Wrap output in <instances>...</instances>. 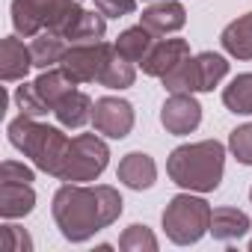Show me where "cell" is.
<instances>
[{
	"mask_svg": "<svg viewBox=\"0 0 252 252\" xmlns=\"http://www.w3.org/2000/svg\"><path fill=\"white\" fill-rule=\"evenodd\" d=\"M122 208H125V202L116 187H110V184L83 187V184H71V181L54 193V205H51L60 234L71 243H83L95 231L113 225L119 220Z\"/></svg>",
	"mask_w": 252,
	"mask_h": 252,
	"instance_id": "6da1fadb",
	"label": "cell"
},
{
	"mask_svg": "<svg viewBox=\"0 0 252 252\" xmlns=\"http://www.w3.org/2000/svg\"><path fill=\"white\" fill-rule=\"evenodd\" d=\"M166 172L190 193H214L225 172V146L217 140L178 146L166 160Z\"/></svg>",
	"mask_w": 252,
	"mask_h": 252,
	"instance_id": "7a4b0ae2",
	"label": "cell"
},
{
	"mask_svg": "<svg viewBox=\"0 0 252 252\" xmlns=\"http://www.w3.org/2000/svg\"><path fill=\"white\" fill-rule=\"evenodd\" d=\"M6 134H9V143L18 152H24V158H30L36 163V169L60 178L65 155H68V143H71L60 128H54V125H42L33 116L21 113L18 119L9 122Z\"/></svg>",
	"mask_w": 252,
	"mask_h": 252,
	"instance_id": "3957f363",
	"label": "cell"
},
{
	"mask_svg": "<svg viewBox=\"0 0 252 252\" xmlns=\"http://www.w3.org/2000/svg\"><path fill=\"white\" fill-rule=\"evenodd\" d=\"M80 12V0H12V27L24 39H33L45 30L65 39Z\"/></svg>",
	"mask_w": 252,
	"mask_h": 252,
	"instance_id": "277c9868",
	"label": "cell"
},
{
	"mask_svg": "<svg viewBox=\"0 0 252 252\" xmlns=\"http://www.w3.org/2000/svg\"><path fill=\"white\" fill-rule=\"evenodd\" d=\"M211 214L214 211L205 199L190 196V193H178L169 199V205L163 211V231L172 243L190 246L211 231Z\"/></svg>",
	"mask_w": 252,
	"mask_h": 252,
	"instance_id": "5b68a950",
	"label": "cell"
},
{
	"mask_svg": "<svg viewBox=\"0 0 252 252\" xmlns=\"http://www.w3.org/2000/svg\"><path fill=\"white\" fill-rule=\"evenodd\" d=\"M110 163V149L104 140H98L95 134H77L68 143V155L60 172V181H71V184H83V181H95Z\"/></svg>",
	"mask_w": 252,
	"mask_h": 252,
	"instance_id": "8992f818",
	"label": "cell"
},
{
	"mask_svg": "<svg viewBox=\"0 0 252 252\" xmlns=\"http://www.w3.org/2000/svg\"><path fill=\"white\" fill-rule=\"evenodd\" d=\"M116 45L107 42H83V45H68V51L60 60V68L74 80V83H95L110 60Z\"/></svg>",
	"mask_w": 252,
	"mask_h": 252,
	"instance_id": "52a82bcc",
	"label": "cell"
},
{
	"mask_svg": "<svg viewBox=\"0 0 252 252\" xmlns=\"http://www.w3.org/2000/svg\"><path fill=\"white\" fill-rule=\"evenodd\" d=\"M92 125H95V131L110 137V140H125L131 134L134 128V107L131 101H125V98H98L95 101V110H92Z\"/></svg>",
	"mask_w": 252,
	"mask_h": 252,
	"instance_id": "ba28073f",
	"label": "cell"
},
{
	"mask_svg": "<svg viewBox=\"0 0 252 252\" xmlns=\"http://www.w3.org/2000/svg\"><path fill=\"white\" fill-rule=\"evenodd\" d=\"M199 122H202V104L193 98V92H169V98L160 107L163 128L175 137H184L199 128Z\"/></svg>",
	"mask_w": 252,
	"mask_h": 252,
	"instance_id": "9c48e42d",
	"label": "cell"
},
{
	"mask_svg": "<svg viewBox=\"0 0 252 252\" xmlns=\"http://www.w3.org/2000/svg\"><path fill=\"white\" fill-rule=\"evenodd\" d=\"M190 57V45L184 42V39H158L155 45H152V51H149V57L140 63L143 65V71L149 74V77H163V74H169L181 60H187Z\"/></svg>",
	"mask_w": 252,
	"mask_h": 252,
	"instance_id": "30bf717a",
	"label": "cell"
},
{
	"mask_svg": "<svg viewBox=\"0 0 252 252\" xmlns=\"http://www.w3.org/2000/svg\"><path fill=\"white\" fill-rule=\"evenodd\" d=\"M140 24L146 30H152L155 36H166V33H175L187 24V12L178 0H158L149 9H143Z\"/></svg>",
	"mask_w": 252,
	"mask_h": 252,
	"instance_id": "8fae6325",
	"label": "cell"
},
{
	"mask_svg": "<svg viewBox=\"0 0 252 252\" xmlns=\"http://www.w3.org/2000/svg\"><path fill=\"white\" fill-rule=\"evenodd\" d=\"M33 68V54L18 36H6L0 42V77L6 83L24 80L27 71Z\"/></svg>",
	"mask_w": 252,
	"mask_h": 252,
	"instance_id": "7c38bea8",
	"label": "cell"
},
{
	"mask_svg": "<svg viewBox=\"0 0 252 252\" xmlns=\"http://www.w3.org/2000/svg\"><path fill=\"white\" fill-rule=\"evenodd\" d=\"M119 181L125 187H131V190H149L155 181H158V166L149 155L143 152H131V155H125L122 163H119Z\"/></svg>",
	"mask_w": 252,
	"mask_h": 252,
	"instance_id": "4fadbf2b",
	"label": "cell"
},
{
	"mask_svg": "<svg viewBox=\"0 0 252 252\" xmlns=\"http://www.w3.org/2000/svg\"><path fill=\"white\" fill-rule=\"evenodd\" d=\"M36 205V193L30 184H15V181H0V217L3 220H18L27 217Z\"/></svg>",
	"mask_w": 252,
	"mask_h": 252,
	"instance_id": "5bb4252c",
	"label": "cell"
},
{
	"mask_svg": "<svg viewBox=\"0 0 252 252\" xmlns=\"http://www.w3.org/2000/svg\"><path fill=\"white\" fill-rule=\"evenodd\" d=\"M92 110H95L92 98H89L86 92L74 89V92H68V95L54 107V116H57V122L63 125V128H83L86 122H92Z\"/></svg>",
	"mask_w": 252,
	"mask_h": 252,
	"instance_id": "9a60e30c",
	"label": "cell"
},
{
	"mask_svg": "<svg viewBox=\"0 0 252 252\" xmlns=\"http://www.w3.org/2000/svg\"><path fill=\"white\" fill-rule=\"evenodd\" d=\"M246 231H249V217H246L243 211L222 205V208H217V211L211 214V234H214V240L231 243V240L243 237Z\"/></svg>",
	"mask_w": 252,
	"mask_h": 252,
	"instance_id": "2e32d148",
	"label": "cell"
},
{
	"mask_svg": "<svg viewBox=\"0 0 252 252\" xmlns=\"http://www.w3.org/2000/svg\"><path fill=\"white\" fill-rule=\"evenodd\" d=\"M220 45H222L225 54H231V57H237V60H252V12L234 18V21L222 30Z\"/></svg>",
	"mask_w": 252,
	"mask_h": 252,
	"instance_id": "e0dca14e",
	"label": "cell"
},
{
	"mask_svg": "<svg viewBox=\"0 0 252 252\" xmlns=\"http://www.w3.org/2000/svg\"><path fill=\"white\" fill-rule=\"evenodd\" d=\"M33 86H36L39 98H42V101L51 107V113H54V107H57L68 92H74V86H77V83H74V80H71L60 65H54V68H45V71L36 77V83H33Z\"/></svg>",
	"mask_w": 252,
	"mask_h": 252,
	"instance_id": "ac0fdd59",
	"label": "cell"
},
{
	"mask_svg": "<svg viewBox=\"0 0 252 252\" xmlns=\"http://www.w3.org/2000/svg\"><path fill=\"white\" fill-rule=\"evenodd\" d=\"M68 48H65V39L63 36H57V33H51V30H45V33H39V36H33V42H30V54H33V68H54V65H60V60H63V54H65Z\"/></svg>",
	"mask_w": 252,
	"mask_h": 252,
	"instance_id": "d6986e66",
	"label": "cell"
},
{
	"mask_svg": "<svg viewBox=\"0 0 252 252\" xmlns=\"http://www.w3.org/2000/svg\"><path fill=\"white\" fill-rule=\"evenodd\" d=\"M155 42H158L155 33L140 24V27H128V30L116 39V51H119L122 57H128L131 63H143V60L149 57V51H152Z\"/></svg>",
	"mask_w": 252,
	"mask_h": 252,
	"instance_id": "ffe728a7",
	"label": "cell"
},
{
	"mask_svg": "<svg viewBox=\"0 0 252 252\" xmlns=\"http://www.w3.org/2000/svg\"><path fill=\"white\" fill-rule=\"evenodd\" d=\"M196 63V77H199V92H211L214 86H220V80L228 74V63L222 54L214 51H202L193 57Z\"/></svg>",
	"mask_w": 252,
	"mask_h": 252,
	"instance_id": "44dd1931",
	"label": "cell"
},
{
	"mask_svg": "<svg viewBox=\"0 0 252 252\" xmlns=\"http://www.w3.org/2000/svg\"><path fill=\"white\" fill-rule=\"evenodd\" d=\"M134 80H137L134 63H131L128 57H122V54L113 48V54H110V60H107V65H104V71H101V77H98V83L107 86V89H128V86H134Z\"/></svg>",
	"mask_w": 252,
	"mask_h": 252,
	"instance_id": "7402d4cb",
	"label": "cell"
},
{
	"mask_svg": "<svg viewBox=\"0 0 252 252\" xmlns=\"http://www.w3.org/2000/svg\"><path fill=\"white\" fill-rule=\"evenodd\" d=\"M222 104L237 113V116H249L252 113V71L237 74L225 89H222Z\"/></svg>",
	"mask_w": 252,
	"mask_h": 252,
	"instance_id": "603a6c76",
	"label": "cell"
},
{
	"mask_svg": "<svg viewBox=\"0 0 252 252\" xmlns=\"http://www.w3.org/2000/svg\"><path fill=\"white\" fill-rule=\"evenodd\" d=\"M104 33H107V21H104V15L98 12H80V18L74 21V27L68 30V36H65V42L68 45H83V42H101L104 39Z\"/></svg>",
	"mask_w": 252,
	"mask_h": 252,
	"instance_id": "cb8c5ba5",
	"label": "cell"
},
{
	"mask_svg": "<svg viewBox=\"0 0 252 252\" xmlns=\"http://www.w3.org/2000/svg\"><path fill=\"white\" fill-rule=\"evenodd\" d=\"M166 92H199V77H196V63L193 57L181 60L169 74H163Z\"/></svg>",
	"mask_w": 252,
	"mask_h": 252,
	"instance_id": "d4e9b609",
	"label": "cell"
},
{
	"mask_svg": "<svg viewBox=\"0 0 252 252\" xmlns=\"http://www.w3.org/2000/svg\"><path fill=\"white\" fill-rule=\"evenodd\" d=\"M119 249H125V252H155L158 249V237H155V231L149 228V225H140V222H134V225H128L122 231V237H119Z\"/></svg>",
	"mask_w": 252,
	"mask_h": 252,
	"instance_id": "484cf974",
	"label": "cell"
},
{
	"mask_svg": "<svg viewBox=\"0 0 252 252\" xmlns=\"http://www.w3.org/2000/svg\"><path fill=\"white\" fill-rule=\"evenodd\" d=\"M15 107L24 113V116H33V119H39V116H48L51 113V107L39 98V92H36V86L33 83H21L18 89H15Z\"/></svg>",
	"mask_w": 252,
	"mask_h": 252,
	"instance_id": "4316f807",
	"label": "cell"
},
{
	"mask_svg": "<svg viewBox=\"0 0 252 252\" xmlns=\"http://www.w3.org/2000/svg\"><path fill=\"white\" fill-rule=\"evenodd\" d=\"M228 149H231V155H234L243 166H252V122H249V125H240V128L231 131Z\"/></svg>",
	"mask_w": 252,
	"mask_h": 252,
	"instance_id": "83f0119b",
	"label": "cell"
},
{
	"mask_svg": "<svg viewBox=\"0 0 252 252\" xmlns=\"http://www.w3.org/2000/svg\"><path fill=\"white\" fill-rule=\"evenodd\" d=\"M0 246H3V252H30L33 249V237L18 228V225H0Z\"/></svg>",
	"mask_w": 252,
	"mask_h": 252,
	"instance_id": "f1b7e54d",
	"label": "cell"
},
{
	"mask_svg": "<svg viewBox=\"0 0 252 252\" xmlns=\"http://www.w3.org/2000/svg\"><path fill=\"white\" fill-rule=\"evenodd\" d=\"M95 6L104 18H122L137 9V0H95Z\"/></svg>",
	"mask_w": 252,
	"mask_h": 252,
	"instance_id": "f546056e",
	"label": "cell"
},
{
	"mask_svg": "<svg viewBox=\"0 0 252 252\" xmlns=\"http://www.w3.org/2000/svg\"><path fill=\"white\" fill-rule=\"evenodd\" d=\"M0 181H15V184H30L33 181V169L18 163V160H3L0 166Z\"/></svg>",
	"mask_w": 252,
	"mask_h": 252,
	"instance_id": "4dcf8cb0",
	"label": "cell"
},
{
	"mask_svg": "<svg viewBox=\"0 0 252 252\" xmlns=\"http://www.w3.org/2000/svg\"><path fill=\"white\" fill-rule=\"evenodd\" d=\"M249 199H252V187H249Z\"/></svg>",
	"mask_w": 252,
	"mask_h": 252,
	"instance_id": "1f68e13d",
	"label": "cell"
},
{
	"mask_svg": "<svg viewBox=\"0 0 252 252\" xmlns=\"http://www.w3.org/2000/svg\"><path fill=\"white\" fill-rule=\"evenodd\" d=\"M249 252H252V243H249Z\"/></svg>",
	"mask_w": 252,
	"mask_h": 252,
	"instance_id": "d6a6232c",
	"label": "cell"
}]
</instances>
